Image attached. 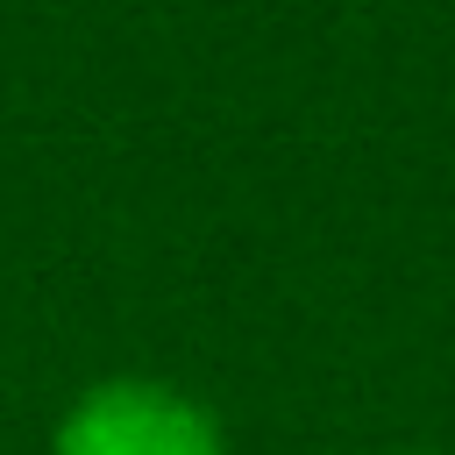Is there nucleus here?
<instances>
[{
	"label": "nucleus",
	"instance_id": "1",
	"mask_svg": "<svg viewBox=\"0 0 455 455\" xmlns=\"http://www.w3.org/2000/svg\"><path fill=\"white\" fill-rule=\"evenodd\" d=\"M50 455H228V434L164 377H100L57 419Z\"/></svg>",
	"mask_w": 455,
	"mask_h": 455
}]
</instances>
